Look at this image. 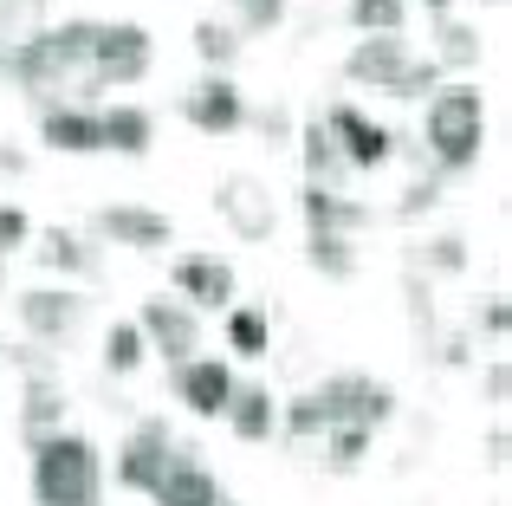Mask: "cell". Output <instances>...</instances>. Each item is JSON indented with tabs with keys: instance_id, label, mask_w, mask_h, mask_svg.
I'll return each instance as SVG.
<instances>
[{
	"instance_id": "cell-1",
	"label": "cell",
	"mask_w": 512,
	"mask_h": 506,
	"mask_svg": "<svg viewBox=\"0 0 512 506\" xmlns=\"http://www.w3.org/2000/svg\"><path fill=\"white\" fill-rule=\"evenodd\" d=\"M91 39H98V20H59V26L46 20L33 39H20V46H0V78H13L26 98L52 104L59 91L85 85Z\"/></svg>"
},
{
	"instance_id": "cell-2",
	"label": "cell",
	"mask_w": 512,
	"mask_h": 506,
	"mask_svg": "<svg viewBox=\"0 0 512 506\" xmlns=\"http://www.w3.org/2000/svg\"><path fill=\"white\" fill-rule=\"evenodd\" d=\"M33 448V506H104V455L91 435L59 429Z\"/></svg>"
},
{
	"instance_id": "cell-3",
	"label": "cell",
	"mask_w": 512,
	"mask_h": 506,
	"mask_svg": "<svg viewBox=\"0 0 512 506\" xmlns=\"http://www.w3.org/2000/svg\"><path fill=\"white\" fill-rule=\"evenodd\" d=\"M422 137L441 176H467L480 163V150H487V98H480V85H441L428 98Z\"/></svg>"
},
{
	"instance_id": "cell-4",
	"label": "cell",
	"mask_w": 512,
	"mask_h": 506,
	"mask_svg": "<svg viewBox=\"0 0 512 506\" xmlns=\"http://www.w3.org/2000/svg\"><path fill=\"white\" fill-rule=\"evenodd\" d=\"M156 65V39L137 20H98L91 39V65H85V91H111V85H137Z\"/></svg>"
},
{
	"instance_id": "cell-5",
	"label": "cell",
	"mask_w": 512,
	"mask_h": 506,
	"mask_svg": "<svg viewBox=\"0 0 512 506\" xmlns=\"http://www.w3.org/2000/svg\"><path fill=\"white\" fill-rule=\"evenodd\" d=\"M312 403H318V416H325V429L331 422H350V429H383V422H396V390L389 383H376V377H363V370H338V377H325L312 390Z\"/></svg>"
},
{
	"instance_id": "cell-6",
	"label": "cell",
	"mask_w": 512,
	"mask_h": 506,
	"mask_svg": "<svg viewBox=\"0 0 512 506\" xmlns=\"http://www.w3.org/2000/svg\"><path fill=\"white\" fill-rule=\"evenodd\" d=\"M13 312H20V325H26L33 344H72L91 318V299L78 286H33V292L13 299Z\"/></svg>"
},
{
	"instance_id": "cell-7",
	"label": "cell",
	"mask_w": 512,
	"mask_h": 506,
	"mask_svg": "<svg viewBox=\"0 0 512 506\" xmlns=\"http://www.w3.org/2000/svg\"><path fill=\"white\" fill-rule=\"evenodd\" d=\"M214 215H221L247 247L273 241V228H279V202H273V189H266L260 176H247V169H234V176L214 182Z\"/></svg>"
},
{
	"instance_id": "cell-8",
	"label": "cell",
	"mask_w": 512,
	"mask_h": 506,
	"mask_svg": "<svg viewBox=\"0 0 512 506\" xmlns=\"http://www.w3.org/2000/svg\"><path fill=\"white\" fill-rule=\"evenodd\" d=\"M175 455H182V442L169 435V422L143 416L137 429L124 435V448H117V487H130V494H156V481L175 468Z\"/></svg>"
},
{
	"instance_id": "cell-9",
	"label": "cell",
	"mask_w": 512,
	"mask_h": 506,
	"mask_svg": "<svg viewBox=\"0 0 512 506\" xmlns=\"http://www.w3.org/2000/svg\"><path fill=\"white\" fill-rule=\"evenodd\" d=\"M331 130V143H338L344 169H363V176H376V169L396 156V130L376 124L370 111H357V104H331V111H318Z\"/></svg>"
},
{
	"instance_id": "cell-10",
	"label": "cell",
	"mask_w": 512,
	"mask_h": 506,
	"mask_svg": "<svg viewBox=\"0 0 512 506\" xmlns=\"http://www.w3.org/2000/svg\"><path fill=\"white\" fill-rule=\"evenodd\" d=\"M137 331H143V344H150L169 370L188 364V357L201 351V312H195V305H182V299H169V292H163V299H143Z\"/></svg>"
},
{
	"instance_id": "cell-11",
	"label": "cell",
	"mask_w": 512,
	"mask_h": 506,
	"mask_svg": "<svg viewBox=\"0 0 512 506\" xmlns=\"http://www.w3.org/2000/svg\"><path fill=\"white\" fill-rule=\"evenodd\" d=\"M182 117L201 137H234V130L247 124V91L234 85V72H208L182 91Z\"/></svg>"
},
{
	"instance_id": "cell-12",
	"label": "cell",
	"mask_w": 512,
	"mask_h": 506,
	"mask_svg": "<svg viewBox=\"0 0 512 506\" xmlns=\"http://www.w3.org/2000/svg\"><path fill=\"white\" fill-rule=\"evenodd\" d=\"M91 228H98V241L111 247H130V253H163L175 241V221L163 208H143V202H111L91 215Z\"/></svg>"
},
{
	"instance_id": "cell-13",
	"label": "cell",
	"mask_w": 512,
	"mask_h": 506,
	"mask_svg": "<svg viewBox=\"0 0 512 506\" xmlns=\"http://www.w3.org/2000/svg\"><path fill=\"white\" fill-rule=\"evenodd\" d=\"M169 279H175V299L195 305V312H227V305H234V286H240L221 253H182V260L169 266Z\"/></svg>"
},
{
	"instance_id": "cell-14",
	"label": "cell",
	"mask_w": 512,
	"mask_h": 506,
	"mask_svg": "<svg viewBox=\"0 0 512 506\" xmlns=\"http://www.w3.org/2000/svg\"><path fill=\"white\" fill-rule=\"evenodd\" d=\"M234 383L240 377L227 370V357H188V364H175V403H182L188 416H201V422H221Z\"/></svg>"
},
{
	"instance_id": "cell-15",
	"label": "cell",
	"mask_w": 512,
	"mask_h": 506,
	"mask_svg": "<svg viewBox=\"0 0 512 506\" xmlns=\"http://www.w3.org/2000/svg\"><path fill=\"white\" fill-rule=\"evenodd\" d=\"M39 143L59 150V156H98L104 150L98 111H91V104H65V98L39 104Z\"/></svg>"
},
{
	"instance_id": "cell-16",
	"label": "cell",
	"mask_w": 512,
	"mask_h": 506,
	"mask_svg": "<svg viewBox=\"0 0 512 506\" xmlns=\"http://www.w3.org/2000/svg\"><path fill=\"white\" fill-rule=\"evenodd\" d=\"M409 59H415V52H409V39H402V33H370V39H357V46L344 52V78H350V85H363V91H389Z\"/></svg>"
},
{
	"instance_id": "cell-17",
	"label": "cell",
	"mask_w": 512,
	"mask_h": 506,
	"mask_svg": "<svg viewBox=\"0 0 512 506\" xmlns=\"http://www.w3.org/2000/svg\"><path fill=\"white\" fill-rule=\"evenodd\" d=\"M299 215H305V228H312V234H350V241L376 221L370 202H357V195H344V189H318V182H305V189H299Z\"/></svg>"
},
{
	"instance_id": "cell-18",
	"label": "cell",
	"mask_w": 512,
	"mask_h": 506,
	"mask_svg": "<svg viewBox=\"0 0 512 506\" xmlns=\"http://www.w3.org/2000/svg\"><path fill=\"white\" fill-rule=\"evenodd\" d=\"M33 260L46 273H65V279H91L104 266V253L85 241L78 228H33Z\"/></svg>"
},
{
	"instance_id": "cell-19",
	"label": "cell",
	"mask_w": 512,
	"mask_h": 506,
	"mask_svg": "<svg viewBox=\"0 0 512 506\" xmlns=\"http://www.w3.org/2000/svg\"><path fill=\"white\" fill-rule=\"evenodd\" d=\"M59 429H65V377L33 370L26 390H20V435L39 442V435H59Z\"/></svg>"
},
{
	"instance_id": "cell-20",
	"label": "cell",
	"mask_w": 512,
	"mask_h": 506,
	"mask_svg": "<svg viewBox=\"0 0 512 506\" xmlns=\"http://www.w3.org/2000/svg\"><path fill=\"white\" fill-rule=\"evenodd\" d=\"M150 500L156 506H221L227 494H221V481H214V474L195 461V448H182V455H175V468L156 481Z\"/></svg>"
},
{
	"instance_id": "cell-21",
	"label": "cell",
	"mask_w": 512,
	"mask_h": 506,
	"mask_svg": "<svg viewBox=\"0 0 512 506\" xmlns=\"http://www.w3.org/2000/svg\"><path fill=\"white\" fill-rule=\"evenodd\" d=\"M227 429H234L240 442H273L279 435V396L266 390V383H234V396H227Z\"/></svg>"
},
{
	"instance_id": "cell-22",
	"label": "cell",
	"mask_w": 512,
	"mask_h": 506,
	"mask_svg": "<svg viewBox=\"0 0 512 506\" xmlns=\"http://www.w3.org/2000/svg\"><path fill=\"white\" fill-rule=\"evenodd\" d=\"M98 130H104V150H117V156H150V143H156V117L143 111V104H104L98 111Z\"/></svg>"
},
{
	"instance_id": "cell-23",
	"label": "cell",
	"mask_w": 512,
	"mask_h": 506,
	"mask_svg": "<svg viewBox=\"0 0 512 506\" xmlns=\"http://www.w3.org/2000/svg\"><path fill=\"white\" fill-rule=\"evenodd\" d=\"M292 143H299L305 182H318V189H338V182L350 176V169H344V156H338V143H331V130H325V117H305V130H299Z\"/></svg>"
},
{
	"instance_id": "cell-24",
	"label": "cell",
	"mask_w": 512,
	"mask_h": 506,
	"mask_svg": "<svg viewBox=\"0 0 512 506\" xmlns=\"http://www.w3.org/2000/svg\"><path fill=\"white\" fill-rule=\"evenodd\" d=\"M480 52H487V39H480V26H467V20H435V52L428 59L441 65V72H467V65H480Z\"/></svg>"
},
{
	"instance_id": "cell-25",
	"label": "cell",
	"mask_w": 512,
	"mask_h": 506,
	"mask_svg": "<svg viewBox=\"0 0 512 506\" xmlns=\"http://www.w3.org/2000/svg\"><path fill=\"white\" fill-rule=\"evenodd\" d=\"M227 351L234 357H266L273 351V318L260 305H227Z\"/></svg>"
},
{
	"instance_id": "cell-26",
	"label": "cell",
	"mask_w": 512,
	"mask_h": 506,
	"mask_svg": "<svg viewBox=\"0 0 512 506\" xmlns=\"http://www.w3.org/2000/svg\"><path fill=\"white\" fill-rule=\"evenodd\" d=\"M318 442H325V468H331V474H357L363 461H370V448H376V429H350V422H331Z\"/></svg>"
},
{
	"instance_id": "cell-27",
	"label": "cell",
	"mask_w": 512,
	"mask_h": 506,
	"mask_svg": "<svg viewBox=\"0 0 512 506\" xmlns=\"http://www.w3.org/2000/svg\"><path fill=\"white\" fill-rule=\"evenodd\" d=\"M305 266H312V273H325V279H357L363 253H357L350 234H312V241H305Z\"/></svg>"
},
{
	"instance_id": "cell-28",
	"label": "cell",
	"mask_w": 512,
	"mask_h": 506,
	"mask_svg": "<svg viewBox=\"0 0 512 506\" xmlns=\"http://www.w3.org/2000/svg\"><path fill=\"white\" fill-rule=\"evenodd\" d=\"M143 357H150V344H143L137 318H117V325L104 331V370H111V377H137Z\"/></svg>"
},
{
	"instance_id": "cell-29",
	"label": "cell",
	"mask_w": 512,
	"mask_h": 506,
	"mask_svg": "<svg viewBox=\"0 0 512 506\" xmlns=\"http://www.w3.org/2000/svg\"><path fill=\"white\" fill-rule=\"evenodd\" d=\"M188 39H195V59L208 65V72H227V65L240 59V46H247L227 20H195V33H188Z\"/></svg>"
},
{
	"instance_id": "cell-30",
	"label": "cell",
	"mask_w": 512,
	"mask_h": 506,
	"mask_svg": "<svg viewBox=\"0 0 512 506\" xmlns=\"http://www.w3.org/2000/svg\"><path fill=\"white\" fill-rule=\"evenodd\" d=\"M409 273H422V279L467 273V241H461V234H435V241H422V247H415V260H409Z\"/></svg>"
},
{
	"instance_id": "cell-31",
	"label": "cell",
	"mask_w": 512,
	"mask_h": 506,
	"mask_svg": "<svg viewBox=\"0 0 512 506\" xmlns=\"http://www.w3.org/2000/svg\"><path fill=\"white\" fill-rule=\"evenodd\" d=\"M350 26L363 39L370 33H402L409 26V0H350Z\"/></svg>"
},
{
	"instance_id": "cell-32",
	"label": "cell",
	"mask_w": 512,
	"mask_h": 506,
	"mask_svg": "<svg viewBox=\"0 0 512 506\" xmlns=\"http://www.w3.org/2000/svg\"><path fill=\"white\" fill-rule=\"evenodd\" d=\"M46 26V0H0V46H20Z\"/></svg>"
},
{
	"instance_id": "cell-33",
	"label": "cell",
	"mask_w": 512,
	"mask_h": 506,
	"mask_svg": "<svg viewBox=\"0 0 512 506\" xmlns=\"http://www.w3.org/2000/svg\"><path fill=\"white\" fill-rule=\"evenodd\" d=\"M227 26L234 33H273V26H286V0H227Z\"/></svg>"
},
{
	"instance_id": "cell-34",
	"label": "cell",
	"mask_w": 512,
	"mask_h": 506,
	"mask_svg": "<svg viewBox=\"0 0 512 506\" xmlns=\"http://www.w3.org/2000/svg\"><path fill=\"white\" fill-rule=\"evenodd\" d=\"M428 91H441V65L435 59H409L396 72V85H389V98H428Z\"/></svg>"
},
{
	"instance_id": "cell-35",
	"label": "cell",
	"mask_w": 512,
	"mask_h": 506,
	"mask_svg": "<svg viewBox=\"0 0 512 506\" xmlns=\"http://www.w3.org/2000/svg\"><path fill=\"white\" fill-rule=\"evenodd\" d=\"M20 247H33V215L20 202H0V260H13Z\"/></svg>"
},
{
	"instance_id": "cell-36",
	"label": "cell",
	"mask_w": 512,
	"mask_h": 506,
	"mask_svg": "<svg viewBox=\"0 0 512 506\" xmlns=\"http://www.w3.org/2000/svg\"><path fill=\"white\" fill-rule=\"evenodd\" d=\"M506 325H512V312H506V292H487V299L474 305V331H487L493 344H506Z\"/></svg>"
},
{
	"instance_id": "cell-37",
	"label": "cell",
	"mask_w": 512,
	"mask_h": 506,
	"mask_svg": "<svg viewBox=\"0 0 512 506\" xmlns=\"http://www.w3.org/2000/svg\"><path fill=\"white\" fill-rule=\"evenodd\" d=\"M441 202V182L428 176V182H409V189H402V202H396V221H415V215H428V208Z\"/></svg>"
},
{
	"instance_id": "cell-38",
	"label": "cell",
	"mask_w": 512,
	"mask_h": 506,
	"mask_svg": "<svg viewBox=\"0 0 512 506\" xmlns=\"http://www.w3.org/2000/svg\"><path fill=\"white\" fill-rule=\"evenodd\" d=\"M247 124L260 130L266 143H292V111H286V104H273V111H247Z\"/></svg>"
},
{
	"instance_id": "cell-39",
	"label": "cell",
	"mask_w": 512,
	"mask_h": 506,
	"mask_svg": "<svg viewBox=\"0 0 512 506\" xmlns=\"http://www.w3.org/2000/svg\"><path fill=\"white\" fill-rule=\"evenodd\" d=\"M506 396H512V364L493 357V364H487V403H506Z\"/></svg>"
},
{
	"instance_id": "cell-40",
	"label": "cell",
	"mask_w": 512,
	"mask_h": 506,
	"mask_svg": "<svg viewBox=\"0 0 512 506\" xmlns=\"http://www.w3.org/2000/svg\"><path fill=\"white\" fill-rule=\"evenodd\" d=\"M506 448H512V435L493 429V435H487V461H493V468H506Z\"/></svg>"
},
{
	"instance_id": "cell-41",
	"label": "cell",
	"mask_w": 512,
	"mask_h": 506,
	"mask_svg": "<svg viewBox=\"0 0 512 506\" xmlns=\"http://www.w3.org/2000/svg\"><path fill=\"white\" fill-rule=\"evenodd\" d=\"M422 13L428 20H454V0H422Z\"/></svg>"
},
{
	"instance_id": "cell-42",
	"label": "cell",
	"mask_w": 512,
	"mask_h": 506,
	"mask_svg": "<svg viewBox=\"0 0 512 506\" xmlns=\"http://www.w3.org/2000/svg\"><path fill=\"white\" fill-rule=\"evenodd\" d=\"M0 169H7V176H20V169H26V156H20V150L7 143V150H0Z\"/></svg>"
},
{
	"instance_id": "cell-43",
	"label": "cell",
	"mask_w": 512,
	"mask_h": 506,
	"mask_svg": "<svg viewBox=\"0 0 512 506\" xmlns=\"http://www.w3.org/2000/svg\"><path fill=\"white\" fill-rule=\"evenodd\" d=\"M480 7H506V0H480Z\"/></svg>"
},
{
	"instance_id": "cell-44",
	"label": "cell",
	"mask_w": 512,
	"mask_h": 506,
	"mask_svg": "<svg viewBox=\"0 0 512 506\" xmlns=\"http://www.w3.org/2000/svg\"><path fill=\"white\" fill-rule=\"evenodd\" d=\"M221 506H234V500H221Z\"/></svg>"
}]
</instances>
